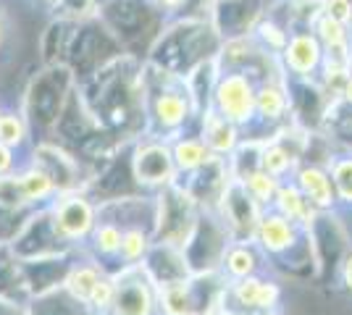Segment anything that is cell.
Segmentation results:
<instances>
[{
	"label": "cell",
	"mask_w": 352,
	"mask_h": 315,
	"mask_svg": "<svg viewBox=\"0 0 352 315\" xmlns=\"http://www.w3.org/2000/svg\"><path fill=\"white\" fill-rule=\"evenodd\" d=\"M323 50L321 40L316 37L313 30H300L289 34V43L281 50V63H284V71L292 76H313L318 69H323Z\"/></svg>",
	"instance_id": "cell-8"
},
{
	"label": "cell",
	"mask_w": 352,
	"mask_h": 315,
	"mask_svg": "<svg viewBox=\"0 0 352 315\" xmlns=\"http://www.w3.org/2000/svg\"><path fill=\"white\" fill-rule=\"evenodd\" d=\"M21 184H24V192H27V200H30V202L45 200V197L56 189L53 179L45 174L43 168H37V165H32L27 174H21Z\"/></svg>",
	"instance_id": "cell-26"
},
{
	"label": "cell",
	"mask_w": 352,
	"mask_h": 315,
	"mask_svg": "<svg viewBox=\"0 0 352 315\" xmlns=\"http://www.w3.org/2000/svg\"><path fill=\"white\" fill-rule=\"evenodd\" d=\"M321 14L331 16L334 21H342L350 27L352 21V0H321Z\"/></svg>",
	"instance_id": "cell-30"
},
{
	"label": "cell",
	"mask_w": 352,
	"mask_h": 315,
	"mask_svg": "<svg viewBox=\"0 0 352 315\" xmlns=\"http://www.w3.org/2000/svg\"><path fill=\"white\" fill-rule=\"evenodd\" d=\"M289 108V95L284 79H265L255 95V113H261L265 121H279Z\"/></svg>",
	"instance_id": "cell-17"
},
{
	"label": "cell",
	"mask_w": 352,
	"mask_h": 315,
	"mask_svg": "<svg viewBox=\"0 0 352 315\" xmlns=\"http://www.w3.org/2000/svg\"><path fill=\"white\" fill-rule=\"evenodd\" d=\"M276 208L289 221H310V215H313V205L308 202V197L302 195V189L297 184L279 187V192H276Z\"/></svg>",
	"instance_id": "cell-18"
},
{
	"label": "cell",
	"mask_w": 352,
	"mask_h": 315,
	"mask_svg": "<svg viewBox=\"0 0 352 315\" xmlns=\"http://www.w3.org/2000/svg\"><path fill=\"white\" fill-rule=\"evenodd\" d=\"M74 30H76V21H69V19H53L47 24V30L40 37L45 66L66 63V53H69V45H72Z\"/></svg>",
	"instance_id": "cell-14"
},
{
	"label": "cell",
	"mask_w": 352,
	"mask_h": 315,
	"mask_svg": "<svg viewBox=\"0 0 352 315\" xmlns=\"http://www.w3.org/2000/svg\"><path fill=\"white\" fill-rule=\"evenodd\" d=\"M203 142L208 145V150L216 155H226L236 148V124L229 121L226 116H221L219 110L210 105L203 113Z\"/></svg>",
	"instance_id": "cell-12"
},
{
	"label": "cell",
	"mask_w": 352,
	"mask_h": 315,
	"mask_svg": "<svg viewBox=\"0 0 352 315\" xmlns=\"http://www.w3.org/2000/svg\"><path fill=\"white\" fill-rule=\"evenodd\" d=\"M27 139V119L21 113L3 110L0 113V142L8 148H19Z\"/></svg>",
	"instance_id": "cell-23"
},
{
	"label": "cell",
	"mask_w": 352,
	"mask_h": 315,
	"mask_svg": "<svg viewBox=\"0 0 352 315\" xmlns=\"http://www.w3.org/2000/svg\"><path fill=\"white\" fill-rule=\"evenodd\" d=\"M342 273H344V284H347V289L352 292V255L344 260V268H342Z\"/></svg>",
	"instance_id": "cell-34"
},
{
	"label": "cell",
	"mask_w": 352,
	"mask_h": 315,
	"mask_svg": "<svg viewBox=\"0 0 352 315\" xmlns=\"http://www.w3.org/2000/svg\"><path fill=\"white\" fill-rule=\"evenodd\" d=\"M0 113H3V110H0Z\"/></svg>",
	"instance_id": "cell-37"
},
{
	"label": "cell",
	"mask_w": 352,
	"mask_h": 315,
	"mask_svg": "<svg viewBox=\"0 0 352 315\" xmlns=\"http://www.w3.org/2000/svg\"><path fill=\"white\" fill-rule=\"evenodd\" d=\"M255 95H258V87L252 84V76L242 71H223L216 82L210 105L221 116H226L239 126V124L252 121L255 116Z\"/></svg>",
	"instance_id": "cell-7"
},
{
	"label": "cell",
	"mask_w": 352,
	"mask_h": 315,
	"mask_svg": "<svg viewBox=\"0 0 352 315\" xmlns=\"http://www.w3.org/2000/svg\"><path fill=\"white\" fill-rule=\"evenodd\" d=\"M74 82L76 74L66 63L47 66L43 74L32 79L30 90H27V119L37 121L43 126H53L60 121V113L74 95Z\"/></svg>",
	"instance_id": "cell-4"
},
{
	"label": "cell",
	"mask_w": 352,
	"mask_h": 315,
	"mask_svg": "<svg viewBox=\"0 0 352 315\" xmlns=\"http://www.w3.org/2000/svg\"><path fill=\"white\" fill-rule=\"evenodd\" d=\"M113 313L116 315H150L153 310V292L142 270L126 268L113 279Z\"/></svg>",
	"instance_id": "cell-9"
},
{
	"label": "cell",
	"mask_w": 352,
	"mask_h": 315,
	"mask_svg": "<svg viewBox=\"0 0 352 315\" xmlns=\"http://www.w3.org/2000/svg\"><path fill=\"white\" fill-rule=\"evenodd\" d=\"M124 53V45L118 43V37L105 27L98 16H92L87 21H79L74 30L72 45L66 53V66L72 69L79 79H87L98 69H103L105 63H111Z\"/></svg>",
	"instance_id": "cell-3"
},
{
	"label": "cell",
	"mask_w": 352,
	"mask_h": 315,
	"mask_svg": "<svg viewBox=\"0 0 352 315\" xmlns=\"http://www.w3.org/2000/svg\"><path fill=\"white\" fill-rule=\"evenodd\" d=\"M6 27H8V14H6V8L0 3V45H3V37H6Z\"/></svg>",
	"instance_id": "cell-35"
},
{
	"label": "cell",
	"mask_w": 352,
	"mask_h": 315,
	"mask_svg": "<svg viewBox=\"0 0 352 315\" xmlns=\"http://www.w3.org/2000/svg\"><path fill=\"white\" fill-rule=\"evenodd\" d=\"M53 218H56L58 234L69 237V240H79L92 229V208L87 200L79 195L60 197L53 210Z\"/></svg>",
	"instance_id": "cell-11"
},
{
	"label": "cell",
	"mask_w": 352,
	"mask_h": 315,
	"mask_svg": "<svg viewBox=\"0 0 352 315\" xmlns=\"http://www.w3.org/2000/svg\"><path fill=\"white\" fill-rule=\"evenodd\" d=\"M297 187L302 189V195L308 197L313 208L326 210L334 205V181L331 174L323 171L321 165H305L297 171Z\"/></svg>",
	"instance_id": "cell-13"
},
{
	"label": "cell",
	"mask_w": 352,
	"mask_h": 315,
	"mask_svg": "<svg viewBox=\"0 0 352 315\" xmlns=\"http://www.w3.org/2000/svg\"><path fill=\"white\" fill-rule=\"evenodd\" d=\"M147 250V234L140 229H129L121 234V247H118V255L124 257L126 263H134L145 255Z\"/></svg>",
	"instance_id": "cell-28"
},
{
	"label": "cell",
	"mask_w": 352,
	"mask_h": 315,
	"mask_svg": "<svg viewBox=\"0 0 352 315\" xmlns=\"http://www.w3.org/2000/svg\"><path fill=\"white\" fill-rule=\"evenodd\" d=\"M174 152L163 142H145L134 150L132 171L140 184H163L174 179Z\"/></svg>",
	"instance_id": "cell-10"
},
{
	"label": "cell",
	"mask_w": 352,
	"mask_h": 315,
	"mask_svg": "<svg viewBox=\"0 0 352 315\" xmlns=\"http://www.w3.org/2000/svg\"><path fill=\"white\" fill-rule=\"evenodd\" d=\"M255 234H258V240H261V244H263L268 253H281V250L292 247L294 221H289L281 213H268V215H263L258 221Z\"/></svg>",
	"instance_id": "cell-15"
},
{
	"label": "cell",
	"mask_w": 352,
	"mask_h": 315,
	"mask_svg": "<svg viewBox=\"0 0 352 315\" xmlns=\"http://www.w3.org/2000/svg\"><path fill=\"white\" fill-rule=\"evenodd\" d=\"M232 292H234L239 305L252 307V310H271L279 302V286L271 284V281L252 279V276H245L242 281H236Z\"/></svg>",
	"instance_id": "cell-16"
},
{
	"label": "cell",
	"mask_w": 352,
	"mask_h": 315,
	"mask_svg": "<svg viewBox=\"0 0 352 315\" xmlns=\"http://www.w3.org/2000/svg\"><path fill=\"white\" fill-rule=\"evenodd\" d=\"M342 103L352 105V71H347V79H344V87H342V95H339Z\"/></svg>",
	"instance_id": "cell-33"
},
{
	"label": "cell",
	"mask_w": 352,
	"mask_h": 315,
	"mask_svg": "<svg viewBox=\"0 0 352 315\" xmlns=\"http://www.w3.org/2000/svg\"><path fill=\"white\" fill-rule=\"evenodd\" d=\"M255 253L250 250L248 244H239V247H232L229 250V255L223 257V266L226 270L236 276V279H245V276H252V270H255Z\"/></svg>",
	"instance_id": "cell-27"
},
{
	"label": "cell",
	"mask_w": 352,
	"mask_h": 315,
	"mask_svg": "<svg viewBox=\"0 0 352 315\" xmlns=\"http://www.w3.org/2000/svg\"><path fill=\"white\" fill-rule=\"evenodd\" d=\"M142 84H145L147 119L163 132H174L182 124H187L192 113H197L187 79L182 74L166 71L147 60L142 66Z\"/></svg>",
	"instance_id": "cell-2"
},
{
	"label": "cell",
	"mask_w": 352,
	"mask_h": 315,
	"mask_svg": "<svg viewBox=\"0 0 352 315\" xmlns=\"http://www.w3.org/2000/svg\"><path fill=\"white\" fill-rule=\"evenodd\" d=\"M158 5L153 0H103L98 8V19L118 37L121 45H132L134 40L153 32L158 21Z\"/></svg>",
	"instance_id": "cell-5"
},
{
	"label": "cell",
	"mask_w": 352,
	"mask_h": 315,
	"mask_svg": "<svg viewBox=\"0 0 352 315\" xmlns=\"http://www.w3.org/2000/svg\"><path fill=\"white\" fill-rule=\"evenodd\" d=\"M331 181H334V192L339 200L352 205V155L331 161Z\"/></svg>",
	"instance_id": "cell-25"
},
{
	"label": "cell",
	"mask_w": 352,
	"mask_h": 315,
	"mask_svg": "<svg viewBox=\"0 0 352 315\" xmlns=\"http://www.w3.org/2000/svg\"><path fill=\"white\" fill-rule=\"evenodd\" d=\"M50 11H53V19H69L79 24L98 16V0H56Z\"/></svg>",
	"instance_id": "cell-21"
},
{
	"label": "cell",
	"mask_w": 352,
	"mask_h": 315,
	"mask_svg": "<svg viewBox=\"0 0 352 315\" xmlns=\"http://www.w3.org/2000/svg\"><path fill=\"white\" fill-rule=\"evenodd\" d=\"M34 3H43V5H53L56 0H34Z\"/></svg>",
	"instance_id": "cell-36"
},
{
	"label": "cell",
	"mask_w": 352,
	"mask_h": 315,
	"mask_svg": "<svg viewBox=\"0 0 352 315\" xmlns=\"http://www.w3.org/2000/svg\"><path fill=\"white\" fill-rule=\"evenodd\" d=\"M161 11H166V14H176V11H182L184 5H187V0H153Z\"/></svg>",
	"instance_id": "cell-31"
},
{
	"label": "cell",
	"mask_w": 352,
	"mask_h": 315,
	"mask_svg": "<svg viewBox=\"0 0 352 315\" xmlns=\"http://www.w3.org/2000/svg\"><path fill=\"white\" fill-rule=\"evenodd\" d=\"M268 11V0H210L206 19L223 43L250 37Z\"/></svg>",
	"instance_id": "cell-6"
},
{
	"label": "cell",
	"mask_w": 352,
	"mask_h": 315,
	"mask_svg": "<svg viewBox=\"0 0 352 315\" xmlns=\"http://www.w3.org/2000/svg\"><path fill=\"white\" fill-rule=\"evenodd\" d=\"M100 279H103V273L95 268V266H79V268H74L69 273L66 286H69V292H72L76 300L89 305V297H92V292H95V286H98Z\"/></svg>",
	"instance_id": "cell-20"
},
{
	"label": "cell",
	"mask_w": 352,
	"mask_h": 315,
	"mask_svg": "<svg viewBox=\"0 0 352 315\" xmlns=\"http://www.w3.org/2000/svg\"><path fill=\"white\" fill-rule=\"evenodd\" d=\"M171 152H174L176 168H182V171H197L200 165L210 161L208 145L203 139H197V137H184V139H179Z\"/></svg>",
	"instance_id": "cell-19"
},
{
	"label": "cell",
	"mask_w": 352,
	"mask_h": 315,
	"mask_svg": "<svg viewBox=\"0 0 352 315\" xmlns=\"http://www.w3.org/2000/svg\"><path fill=\"white\" fill-rule=\"evenodd\" d=\"M27 192H24V184L21 176H11V174H0V208L16 210L21 205H27Z\"/></svg>",
	"instance_id": "cell-24"
},
{
	"label": "cell",
	"mask_w": 352,
	"mask_h": 315,
	"mask_svg": "<svg viewBox=\"0 0 352 315\" xmlns=\"http://www.w3.org/2000/svg\"><path fill=\"white\" fill-rule=\"evenodd\" d=\"M121 234L124 231L116 224L105 221V224H100L95 229V247L100 253H105V255H113V253H118V247H121Z\"/></svg>",
	"instance_id": "cell-29"
},
{
	"label": "cell",
	"mask_w": 352,
	"mask_h": 315,
	"mask_svg": "<svg viewBox=\"0 0 352 315\" xmlns=\"http://www.w3.org/2000/svg\"><path fill=\"white\" fill-rule=\"evenodd\" d=\"M245 187H248V192L255 197V202H271V200H276V192H279V176H274V174H268V171H255V174H250L245 176Z\"/></svg>",
	"instance_id": "cell-22"
},
{
	"label": "cell",
	"mask_w": 352,
	"mask_h": 315,
	"mask_svg": "<svg viewBox=\"0 0 352 315\" xmlns=\"http://www.w3.org/2000/svg\"><path fill=\"white\" fill-rule=\"evenodd\" d=\"M14 165V158H11V148L0 142V174H8Z\"/></svg>",
	"instance_id": "cell-32"
},
{
	"label": "cell",
	"mask_w": 352,
	"mask_h": 315,
	"mask_svg": "<svg viewBox=\"0 0 352 315\" xmlns=\"http://www.w3.org/2000/svg\"><path fill=\"white\" fill-rule=\"evenodd\" d=\"M221 40L206 16H182L158 30L150 45V63L187 76L203 60L219 56Z\"/></svg>",
	"instance_id": "cell-1"
}]
</instances>
